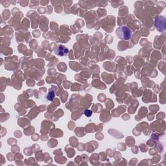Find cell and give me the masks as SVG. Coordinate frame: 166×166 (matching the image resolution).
I'll use <instances>...</instances> for the list:
<instances>
[{
  "label": "cell",
  "instance_id": "1",
  "mask_svg": "<svg viewBox=\"0 0 166 166\" xmlns=\"http://www.w3.org/2000/svg\"><path fill=\"white\" fill-rule=\"evenodd\" d=\"M116 36L118 38L123 40H129L132 38L133 32L131 29L127 26H120L116 29Z\"/></svg>",
  "mask_w": 166,
  "mask_h": 166
},
{
  "label": "cell",
  "instance_id": "2",
  "mask_svg": "<svg viewBox=\"0 0 166 166\" xmlns=\"http://www.w3.org/2000/svg\"><path fill=\"white\" fill-rule=\"evenodd\" d=\"M155 25L157 27L158 30L159 29L160 27H161L160 32H163V31L165 29V19L164 17L158 16L155 19Z\"/></svg>",
  "mask_w": 166,
  "mask_h": 166
},
{
  "label": "cell",
  "instance_id": "3",
  "mask_svg": "<svg viewBox=\"0 0 166 166\" xmlns=\"http://www.w3.org/2000/svg\"><path fill=\"white\" fill-rule=\"evenodd\" d=\"M55 53L56 54L59 56H66L68 55V50L64 46H59Z\"/></svg>",
  "mask_w": 166,
  "mask_h": 166
},
{
  "label": "cell",
  "instance_id": "4",
  "mask_svg": "<svg viewBox=\"0 0 166 166\" xmlns=\"http://www.w3.org/2000/svg\"><path fill=\"white\" fill-rule=\"evenodd\" d=\"M55 97V93L53 91H50V92L48 93V99L49 101H52V100L54 99Z\"/></svg>",
  "mask_w": 166,
  "mask_h": 166
},
{
  "label": "cell",
  "instance_id": "5",
  "mask_svg": "<svg viewBox=\"0 0 166 166\" xmlns=\"http://www.w3.org/2000/svg\"><path fill=\"white\" fill-rule=\"evenodd\" d=\"M84 114L85 116L87 117H90L92 116V112L91 110H86L84 111Z\"/></svg>",
  "mask_w": 166,
  "mask_h": 166
}]
</instances>
